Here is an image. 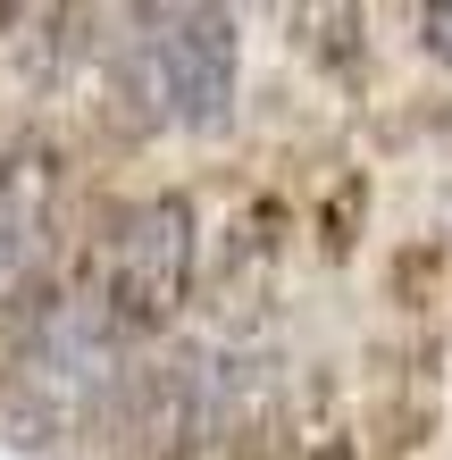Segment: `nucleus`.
I'll return each mask as SVG.
<instances>
[{
  "mask_svg": "<svg viewBox=\"0 0 452 460\" xmlns=\"http://www.w3.org/2000/svg\"><path fill=\"white\" fill-rule=\"evenodd\" d=\"M126 84L151 118H176V126H226L235 110V25L218 9H176V17H151V34H135L126 50Z\"/></svg>",
  "mask_w": 452,
  "mask_h": 460,
  "instance_id": "nucleus-1",
  "label": "nucleus"
},
{
  "mask_svg": "<svg viewBox=\"0 0 452 460\" xmlns=\"http://www.w3.org/2000/svg\"><path fill=\"white\" fill-rule=\"evenodd\" d=\"M42 234H50V151H17L0 159V285L34 268Z\"/></svg>",
  "mask_w": 452,
  "mask_h": 460,
  "instance_id": "nucleus-3",
  "label": "nucleus"
},
{
  "mask_svg": "<svg viewBox=\"0 0 452 460\" xmlns=\"http://www.w3.org/2000/svg\"><path fill=\"white\" fill-rule=\"evenodd\" d=\"M184 277H193V209L184 201H135L110 234V310L126 327H159L184 302Z\"/></svg>",
  "mask_w": 452,
  "mask_h": 460,
  "instance_id": "nucleus-2",
  "label": "nucleus"
},
{
  "mask_svg": "<svg viewBox=\"0 0 452 460\" xmlns=\"http://www.w3.org/2000/svg\"><path fill=\"white\" fill-rule=\"evenodd\" d=\"M419 34H428L436 59H452V0H444V9H419Z\"/></svg>",
  "mask_w": 452,
  "mask_h": 460,
  "instance_id": "nucleus-4",
  "label": "nucleus"
}]
</instances>
